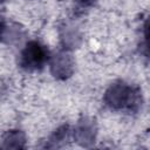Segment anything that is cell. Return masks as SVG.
<instances>
[{
    "label": "cell",
    "mask_w": 150,
    "mask_h": 150,
    "mask_svg": "<svg viewBox=\"0 0 150 150\" xmlns=\"http://www.w3.org/2000/svg\"><path fill=\"white\" fill-rule=\"evenodd\" d=\"M104 102L115 110L137 111L142 105V93L125 82L118 81L112 83L104 94Z\"/></svg>",
    "instance_id": "obj_1"
},
{
    "label": "cell",
    "mask_w": 150,
    "mask_h": 150,
    "mask_svg": "<svg viewBox=\"0 0 150 150\" xmlns=\"http://www.w3.org/2000/svg\"><path fill=\"white\" fill-rule=\"evenodd\" d=\"M49 60L48 49L39 41H29L21 50L19 63L27 71L40 70Z\"/></svg>",
    "instance_id": "obj_2"
},
{
    "label": "cell",
    "mask_w": 150,
    "mask_h": 150,
    "mask_svg": "<svg viewBox=\"0 0 150 150\" xmlns=\"http://www.w3.org/2000/svg\"><path fill=\"white\" fill-rule=\"evenodd\" d=\"M74 59L67 50L55 54L50 60V71L59 80L68 79L74 71Z\"/></svg>",
    "instance_id": "obj_3"
},
{
    "label": "cell",
    "mask_w": 150,
    "mask_h": 150,
    "mask_svg": "<svg viewBox=\"0 0 150 150\" xmlns=\"http://www.w3.org/2000/svg\"><path fill=\"white\" fill-rule=\"evenodd\" d=\"M95 137H96L95 122L88 117L82 118L77 123V125L74 130V138L82 145L88 146L90 143H93L95 141Z\"/></svg>",
    "instance_id": "obj_4"
},
{
    "label": "cell",
    "mask_w": 150,
    "mask_h": 150,
    "mask_svg": "<svg viewBox=\"0 0 150 150\" xmlns=\"http://www.w3.org/2000/svg\"><path fill=\"white\" fill-rule=\"evenodd\" d=\"M26 137L21 130H11L2 137V148L6 149H21L25 148Z\"/></svg>",
    "instance_id": "obj_5"
},
{
    "label": "cell",
    "mask_w": 150,
    "mask_h": 150,
    "mask_svg": "<svg viewBox=\"0 0 150 150\" xmlns=\"http://www.w3.org/2000/svg\"><path fill=\"white\" fill-rule=\"evenodd\" d=\"M61 40L66 48L68 49L75 48L80 43V40H81L79 29L71 25H66V27H63V30L61 33Z\"/></svg>",
    "instance_id": "obj_6"
},
{
    "label": "cell",
    "mask_w": 150,
    "mask_h": 150,
    "mask_svg": "<svg viewBox=\"0 0 150 150\" xmlns=\"http://www.w3.org/2000/svg\"><path fill=\"white\" fill-rule=\"evenodd\" d=\"M69 135H70V130H69V127H68V125H62V127H60V128L56 129L55 132L50 136L49 143H48L47 146H50V148L60 146L64 141H67V139L69 138Z\"/></svg>",
    "instance_id": "obj_7"
},
{
    "label": "cell",
    "mask_w": 150,
    "mask_h": 150,
    "mask_svg": "<svg viewBox=\"0 0 150 150\" xmlns=\"http://www.w3.org/2000/svg\"><path fill=\"white\" fill-rule=\"evenodd\" d=\"M79 6H81V7H90V6H93L94 5V2H95V0H74Z\"/></svg>",
    "instance_id": "obj_8"
},
{
    "label": "cell",
    "mask_w": 150,
    "mask_h": 150,
    "mask_svg": "<svg viewBox=\"0 0 150 150\" xmlns=\"http://www.w3.org/2000/svg\"><path fill=\"white\" fill-rule=\"evenodd\" d=\"M5 28H6V25H5L4 20L0 18V38H2V34L5 32Z\"/></svg>",
    "instance_id": "obj_9"
},
{
    "label": "cell",
    "mask_w": 150,
    "mask_h": 150,
    "mask_svg": "<svg viewBox=\"0 0 150 150\" xmlns=\"http://www.w3.org/2000/svg\"><path fill=\"white\" fill-rule=\"evenodd\" d=\"M4 1H6V0H0V2H4Z\"/></svg>",
    "instance_id": "obj_10"
}]
</instances>
